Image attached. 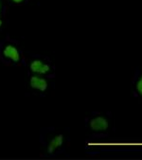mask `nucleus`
I'll return each instance as SVG.
<instances>
[{
    "instance_id": "nucleus-4",
    "label": "nucleus",
    "mask_w": 142,
    "mask_h": 160,
    "mask_svg": "<svg viewBox=\"0 0 142 160\" xmlns=\"http://www.w3.org/2000/svg\"><path fill=\"white\" fill-rule=\"evenodd\" d=\"M3 55L5 58L13 61V62H19L20 61V53L17 48L13 45H7L3 49Z\"/></svg>"
},
{
    "instance_id": "nucleus-5",
    "label": "nucleus",
    "mask_w": 142,
    "mask_h": 160,
    "mask_svg": "<svg viewBox=\"0 0 142 160\" xmlns=\"http://www.w3.org/2000/svg\"><path fill=\"white\" fill-rule=\"evenodd\" d=\"M63 135H58V136L54 137L50 140V142H49V144L48 146V153H53L57 149H59L63 145Z\"/></svg>"
},
{
    "instance_id": "nucleus-3",
    "label": "nucleus",
    "mask_w": 142,
    "mask_h": 160,
    "mask_svg": "<svg viewBox=\"0 0 142 160\" xmlns=\"http://www.w3.org/2000/svg\"><path fill=\"white\" fill-rule=\"evenodd\" d=\"M29 84L31 86V88L36 89L39 91H46L48 87V81L40 76H32L29 80Z\"/></svg>"
},
{
    "instance_id": "nucleus-1",
    "label": "nucleus",
    "mask_w": 142,
    "mask_h": 160,
    "mask_svg": "<svg viewBox=\"0 0 142 160\" xmlns=\"http://www.w3.org/2000/svg\"><path fill=\"white\" fill-rule=\"evenodd\" d=\"M89 126H90V129L95 132H102L108 129L109 122L103 117H96L90 120Z\"/></svg>"
},
{
    "instance_id": "nucleus-2",
    "label": "nucleus",
    "mask_w": 142,
    "mask_h": 160,
    "mask_svg": "<svg viewBox=\"0 0 142 160\" xmlns=\"http://www.w3.org/2000/svg\"><path fill=\"white\" fill-rule=\"evenodd\" d=\"M29 68H30V71H32L35 74H39V75H45L50 70V67L48 63L40 60H35L31 62Z\"/></svg>"
},
{
    "instance_id": "nucleus-8",
    "label": "nucleus",
    "mask_w": 142,
    "mask_h": 160,
    "mask_svg": "<svg viewBox=\"0 0 142 160\" xmlns=\"http://www.w3.org/2000/svg\"><path fill=\"white\" fill-rule=\"evenodd\" d=\"M2 24H3V22H2V20H1V19H0V27L2 26Z\"/></svg>"
},
{
    "instance_id": "nucleus-9",
    "label": "nucleus",
    "mask_w": 142,
    "mask_h": 160,
    "mask_svg": "<svg viewBox=\"0 0 142 160\" xmlns=\"http://www.w3.org/2000/svg\"><path fill=\"white\" fill-rule=\"evenodd\" d=\"M0 8H1V7H0Z\"/></svg>"
},
{
    "instance_id": "nucleus-6",
    "label": "nucleus",
    "mask_w": 142,
    "mask_h": 160,
    "mask_svg": "<svg viewBox=\"0 0 142 160\" xmlns=\"http://www.w3.org/2000/svg\"><path fill=\"white\" fill-rule=\"evenodd\" d=\"M136 90H137L138 94L142 96V76L140 77V79L138 80V82L136 83Z\"/></svg>"
},
{
    "instance_id": "nucleus-7",
    "label": "nucleus",
    "mask_w": 142,
    "mask_h": 160,
    "mask_svg": "<svg viewBox=\"0 0 142 160\" xmlns=\"http://www.w3.org/2000/svg\"><path fill=\"white\" fill-rule=\"evenodd\" d=\"M13 2H14V3H16V4H20V3H22L24 0H12Z\"/></svg>"
}]
</instances>
